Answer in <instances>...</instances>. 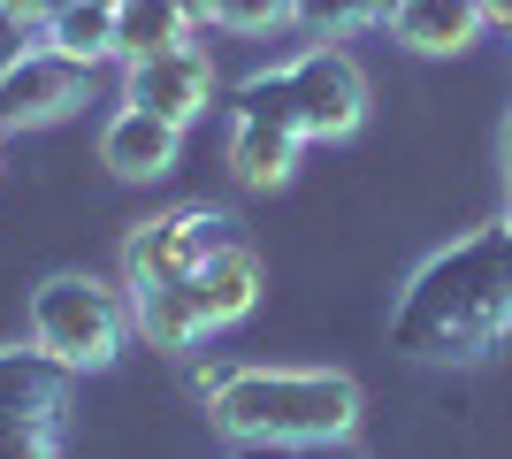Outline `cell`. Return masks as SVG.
<instances>
[{
    "instance_id": "cell-19",
    "label": "cell",
    "mask_w": 512,
    "mask_h": 459,
    "mask_svg": "<svg viewBox=\"0 0 512 459\" xmlns=\"http://www.w3.org/2000/svg\"><path fill=\"white\" fill-rule=\"evenodd\" d=\"M31 54V23H16V16H0V77Z\"/></svg>"
},
{
    "instance_id": "cell-12",
    "label": "cell",
    "mask_w": 512,
    "mask_h": 459,
    "mask_svg": "<svg viewBox=\"0 0 512 459\" xmlns=\"http://www.w3.org/2000/svg\"><path fill=\"white\" fill-rule=\"evenodd\" d=\"M169 46H192V16L169 0H115V54L123 62H153Z\"/></svg>"
},
{
    "instance_id": "cell-3",
    "label": "cell",
    "mask_w": 512,
    "mask_h": 459,
    "mask_svg": "<svg viewBox=\"0 0 512 459\" xmlns=\"http://www.w3.org/2000/svg\"><path fill=\"white\" fill-rule=\"evenodd\" d=\"M237 115L245 123H283L299 138H352L367 115V77L352 69V54H306L291 69H268V77H245L237 85Z\"/></svg>"
},
{
    "instance_id": "cell-2",
    "label": "cell",
    "mask_w": 512,
    "mask_h": 459,
    "mask_svg": "<svg viewBox=\"0 0 512 459\" xmlns=\"http://www.w3.org/2000/svg\"><path fill=\"white\" fill-rule=\"evenodd\" d=\"M207 414L237 444H329L360 429V383L329 368H222Z\"/></svg>"
},
{
    "instance_id": "cell-15",
    "label": "cell",
    "mask_w": 512,
    "mask_h": 459,
    "mask_svg": "<svg viewBox=\"0 0 512 459\" xmlns=\"http://www.w3.org/2000/svg\"><path fill=\"white\" fill-rule=\"evenodd\" d=\"M130 306H138V329H146L161 352H184L207 337V314H199L192 284H161V291H130Z\"/></svg>"
},
{
    "instance_id": "cell-16",
    "label": "cell",
    "mask_w": 512,
    "mask_h": 459,
    "mask_svg": "<svg viewBox=\"0 0 512 459\" xmlns=\"http://www.w3.org/2000/svg\"><path fill=\"white\" fill-rule=\"evenodd\" d=\"M398 0H299V16L306 31H321V39H344V31H367V23H383Z\"/></svg>"
},
{
    "instance_id": "cell-21",
    "label": "cell",
    "mask_w": 512,
    "mask_h": 459,
    "mask_svg": "<svg viewBox=\"0 0 512 459\" xmlns=\"http://www.w3.org/2000/svg\"><path fill=\"white\" fill-rule=\"evenodd\" d=\"M482 23H497V31H512V0H482Z\"/></svg>"
},
{
    "instance_id": "cell-24",
    "label": "cell",
    "mask_w": 512,
    "mask_h": 459,
    "mask_svg": "<svg viewBox=\"0 0 512 459\" xmlns=\"http://www.w3.org/2000/svg\"><path fill=\"white\" fill-rule=\"evenodd\" d=\"M505 184H512V123H505Z\"/></svg>"
},
{
    "instance_id": "cell-13",
    "label": "cell",
    "mask_w": 512,
    "mask_h": 459,
    "mask_svg": "<svg viewBox=\"0 0 512 459\" xmlns=\"http://www.w3.org/2000/svg\"><path fill=\"white\" fill-rule=\"evenodd\" d=\"M46 46L69 54V62H107L115 54V0H54L46 16Z\"/></svg>"
},
{
    "instance_id": "cell-17",
    "label": "cell",
    "mask_w": 512,
    "mask_h": 459,
    "mask_svg": "<svg viewBox=\"0 0 512 459\" xmlns=\"http://www.w3.org/2000/svg\"><path fill=\"white\" fill-rule=\"evenodd\" d=\"M299 16V0H214V23L222 31H276V23Z\"/></svg>"
},
{
    "instance_id": "cell-5",
    "label": "cell",
    "mask_w": 512,
    "mask_h": 459,
    "mask_svg": "<svg viewBox=\"0 0 512 459\" xmlns=\"http://www.w3.org/2000/svg\"><path fill=\"white\" fill-rule=\"evenodd\" d=\"M69 375L54 352H0V459H62Z\"/></svg>"
},
{
    "instance_id": "cell-20",
    "label": "cell",
    "mask_w": 512,
    "mask_h": 459,
    "mask_svg": "<svg viewBox=\"0 0 512 459\" xmlns=\"http://www.w3.org/2000/svg\"><path fill=\"white\" fill-rule=\"evenodd\" d=\"M0 16H16V23H31V31H46L54 0H0Z\"/></svg>"
},
{
    "instance_id": "cell-8",
    "label": "cell",
    "mask_w": 512,
    "mask_h": 459,
    "mask_svg": "<svg viewBox=\"0 0 512 459\" xmlns=\"http://www.w3.org/2000/svg\"><path fill=\"white\" fill-rule=\"evenodd\" d=\"M207 92H214V69L199 46H169V54H153V62H130V108L161 115V123H192L207 115Z\"/></svg>"
},
{
    "instance_id": "cell-14",
    "label": "cell",
    "mask_w": 512,
    "mask_h": 459,
    "mask_svg": "<svg viewBox=\"0 0 512 459\" xmlns=\"http://www.w3.org/2000/svg\"><path fill=\"white\" fill-rule=\"evenodd\" d=\"M299 131H283V123H245L237 115V131H230V169L245 176V184H283V176L299 169Z\"/></svg>"
},
{
    "instance_id": "cell-11",
    "label": "cell",
    "mask_w": 512,
    "mask_h": 459,
    "mask_svg": "<svg viewBox=\"0 0 512 459\" xmlns=\"http://www.w3.org/2000/svg\"><path fill=\"white\" fill-rule=\"evenodd\" d=\"M192 299H199V314H207V329L245 322V314H253V299H260V261L230 238V245H222V253L192 276Z\"/></svg>"
},
{
    "instance_id": "cell-6",
    "label": "cell",
    "mask_w": 512,
    "mask_h": 459,
    "mask_svg": "<svg viewBox=\"0 0 512 459\" xmlns=\"http://www.w3.org/2000/svg\"><path fill=\"white\" fill-rule=\"evenodd\" d=\"M230 245V222L207 215V207H184V215H161L130 238V291H161V284H192L199 268Z\"/></svg>"
},
{
    "instance_id": "cell-22",
    "label": "cell",
    "mask_w": 512,
    "mask_h": 459,
    "mask_svg": "<svg viewBox=\"0 0 512 459\" xmlns=\"http://www.w3.org/2000/svg\"><path fill=\"white\" fill-rule=\"evenodd\" d=\"M169 8H184L192 23H207V16H214V0H169Z\"/></svg>"
},
{
    "instance_id": "cell-10",
    "label": "cell",
    "mask_w": 512,
    "mask_h": 459,
    "mask_svg": "<svg viewBox=\"0 0 512 459\" xmlns=\"http://www.w3.org/2000/svg\"><path fill=\"white\" fill-rule=\"evenodd\" d=\"M390 31L413 54H459V46L482 31V0H398L390 8Z\"/></svg>"
},
{
    "instance_id": "cell-1",
    "label": "cell",
    "mask_w": 512,
    "mask_h": 459,
    "mask_svg": "<svg viewBox=\"0 0 512 459\" xmlns=\"http://www.w3.org/2000/svg\"><path fill=\"white\" fill-rule=\"evenodd\" d=\"M505 329H512L505 253H497V230H474L406 284V299L390 314V345L406 360H482Z\"/></svg>"
},
{
    "instance_id": "cell-9",
    "label": "cell",
    "mask_w": 512,
    "mask_h": 459,
    "mask_svg": "<svg viewBox=\"0 0 512 459\" xmlns=\"http://www.w3.org/2000/svg\"><path fill=\"white\" fill-rule=\"evenodd\" d=\"M100 161L123 176V184H153V176L176 169V123H161V115H146V108H123L100 138Z\"/></svg>"
},
{
    "instance_id": "cell-23",
    "label": "cell",
    "mask_w": 512,
    "mask_h": 459,
    "mask_svg": "<svg viewBox=\"0 0 512 459\" xmlns=\"http://www.w3.org/2000/svg\"><path fill=\"white\" fill-rule=\"evenodd\" d=\"M497 253H505V284H512V222H497Z\"/></svg>"
},
{
    "instance_id": "cell-18",
    "label": "cell",
    "mask_w": 512,
    "mask_h": 459,
    "mask_svg": "<svg viewBox=\"0 0 512 459\" xmlns=\"http://www.w3.org/2000/svg\"><path fill=\"white\" fill-rule=\"evenodd\" d=\"M230 459H360L352 437H329V444H237Z\"/></svg>"
},
{
    "instance_id": "cell-4",
    "label": "cell",
    "mask_w": 512,
    "mask_h": 459,
    "mask_svg": "<svg viewBox=\"0 0 512 459\" xmlns=\"http://www.w3.org/2000/svg\"><path fill=\"white\" fill-rule=\"evenodd\" d=\"M31 345L62 368H107L123 352V299L92 276H46L31 291Z\"/></svg>"
},
{
    "instance_id": "cell-7",
    "label": "cell",
    "mask_w": 512,
    "mask_h": 459,
    "mask_svg": "<svg viewBox=\"0 0 512 459\" xmlns=\"http://www.w3.org/2000/svg\"><path fill=\"white\" fill-rule=\"evenodd\" d=\"M92 69L69 62V54H54V46H31L8 77H0V131H23V123H54V115H69L77 100H85Z\"/></svg>"
}]
</instances>
